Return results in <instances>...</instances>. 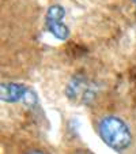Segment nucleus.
Listing matches in <instances>:
<instances>
[{"label": "nucleus", "mask_w": 136, "mask_h": 154, "mask_svg": "<svg viewBox=\"0 0 136 154\" xmlns=\"http://www.w3.org/2000/svg\"><path fill=\"white\" fill-rule=\"evenodd\" d=\"M98 132L101 139L113 150L122 151L132 143L129 127L125 124L124 120L117 116L104 117L99 122Z\"/></svg>", "instance_id": "obj_1"}, {"label": "nucleus", "mask_w": 136, "mask_h": 154, "mask_svg": "<svg viewBox=\"0 0 136 154\" xmlns=\"http://www.w3.org/2000/svg\"><path fill=\"white\" fill-rule=\"evenodd\" d=\"M64 17H65V10L60 4L50 6L45 14V26L48 32L60 41H65L70 37V29L63 23Z\"/></svg>", "instance_id": "obj_2"}, {"label": "nucleus", "mask_w": 136, "mask_h": 154, "mask_svg": "<svg viewBox=\"0 0 136 154\" xmlns=\"http://www.w3.org/2000/svg\"><path fill=\"white\" fill-rule=\"evenodd\" d=\"M131 2H132V3H133V4H135V6H136V0H131Z\"/></svg>", "instance_id": "obj_5"}, {"label": "nucleus", "mask_w": 136, "mask_h": 154, "mask_svg": "<svg viewBox=\"0 0 136 154\" xmlns=\"http://www.w3.org/2000/svg\"><path fill=\"white\" fill-rule=\"evenodd\" d=\"M29 91V87L20 83H2L0 86V98L4 102H19L23 101L25 96Z\"/></svg>", "instance_id": "obj_4"}, {"label": "nucleus", "mask_w": 136, "mask_h": 154, "mask_svg": "<svg viewBox=\"0 0 136 154\" xmlns=\"http://www.w3.org/2000/svg\"><path fill=\"white\" fill-rule=\"evenodd\" d=\"M65 94L70 100L79 102V104H90L95 98L93 86L90 85V82L87 79L82 78V76L74 78L68 83V86L65 89Z\"/></svg>", "instance_id": "obj_3"}]
</instances>
